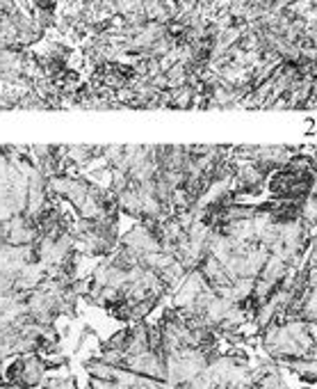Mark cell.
Segmentation results:
<instances>
[{
  "instance_id": "cell-1",
  "label": "cell",
  "mask_w": 317,
  "mask_h": 389,
  "mask_svg": "<svg viewBox=\"0 0 317 389\" xmlns=\"http://www.w3.org/2000/svg\"><path fill=\"white\" fill-rule=\"evenodd\" d=\"M281 321L317 323V266H303L299 270V275L294 277L290 305L274 323H281Z\"/></svg>"
},
{
  "instance_id": "cell-2",
  "label": "cell",
  "mask_w": 317,
  "mask_h": 389,
  "mask_svg": "<svg viewBox=\"0 0 317 389\" xmlns=\"http://www.w3.org/2000/svg\"><path fill=\"white\" fill-rule=\"evenodd\" d=\"M62 362L55 360H46L39 353H26V355H16V358L9 362L5 369V380L3 385H12L18 389H35L43 385L46 380V371L48 369H58Z\"/></svg>"
},
{
  "instance_id": "cell-3",
  "label": "cell",
  "mask_w": 317,
  "mask_h": 389,
  "mask_svg": "<svg viewBox=\"0 0 317 389\" xmlns=\"http://www.w3.org/2000/svg\"><path fill=\"white\" fill-rule=\"evenodd\" d=\"M306 266H317V234L313 236L311 250H308V259H306Z\"/></svg>"
}]
</instances>
